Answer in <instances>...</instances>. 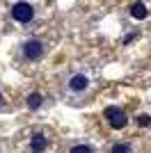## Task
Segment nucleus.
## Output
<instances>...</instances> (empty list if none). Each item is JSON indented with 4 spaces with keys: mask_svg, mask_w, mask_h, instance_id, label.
Masks as SVG:
<instances>
[{
    "mask_svg": "<svg viewBox=\"0 0 151 153\" xmlns=\"http://www.w3.org/2000/svg\"><path fill=\"white\" fill-rule=\"evenodd\" d=\"M44 41H39V39H28L21 44V53H23L25 59H30V62H37V59L44 57Z\"/></svg>",
    "mask_w": 151,
    "mask_h": 153,
    "instance_id": "1",
    "label": "nucleus"
},
{
    "mask_svg": "<svg viewBox=\"0 0 151 153\" xmlns=\"http://www.w3.org/2000/svg\"><path fill=\"white\" fill-rule=\"evenodd\" d=\"M103 117L108 119V123H110L114 130H121V128H126V123H128L126 112L121 108H114V105H108V108L103 110Z\"/></svg>",
    "mask_w": 151,
    "mask_h": 153,
    "instance_id": "2",
    "label": "nucleus"
},
{
    "mask_svg": "<svg viewBox=\"0 0 151 153\" xmlns=\"http://www.w3.org/2000/svg\"><path fill=\"white\" fill-rule=\"evenodd\" d=\"M12 19L16 21V23H21V25L30 23V21L34 19V9H32V5H30V2H16V5L12 7Z\"/></svg>",
    "mask_w": 151,
    "mask_h": 153,
    "instance_id": "3",
    "label": "nucleus"
},
{
    "mask_svg": "<svg viewBox=\"0 0 151 153\" xmlns=\"http://www.w3.org/2000/svg\"><path fill=\"white\" fill-rule=\"evenodd\" d=\"M89 87V78L82 76V73H73V76L69 78V89L73 91V94H80V91H87Z\"/></svg>",
    "mask_w": 151,
    "mask_h": 153,
    "instance_id": "4",
    "label": "nucleus"
},
{
    "mask_svg": "<svg viewBox=\"0 0 151 153\" xmlns=\"http://www.w3.org/2000/svg\"><path fill=\"white\" fill-rule=\"evenodd\" d=\"M128 12H131V16H133L135 21H144L147 16H149V9H147V5L142 2V0H138V2H133Z\"/></svg>",
    "mask_w": 151,
    "mask_h": 153,
    "instance_id": "5",
    "label": "nucleus"
},
{
    "mask_svg": "<svg viewBox=\"0 0 151 153\" xmlns=\"http://www.w3.org/2000/svg\"><path fill=\"white\" fill-rule=\"evenodd\" d=\"M30 151L32 153H44L46 151V135L44 133H34L30 140Z\"/></svg>",
    "mask_w": 151,
    "mask_h": 153,
    "instance_id": "6",
    "label": "nucleus"
},
{
    "mask_svg": "<svg viewBox=\"0 0 151 153\" xmlns=\"http://www.w3.org/2000/svg\"><path fill=\"white\" fill-rule=\"evenodd\" d=\"M41 103H44V96L39 94V91H32V94L28 96V108H30V110H39V108H41Z\"/></svg>",
    "mask_w": 151,
    "mask_h": 153,
    "instance_id": "7",
    "label": "nucleus"
},
{
    "mask_svg": "<svg viewBox=\"0 0 151 153\" xmlns=\"http://www.w3.org/2000/svg\"><path fill=\"white\" fill-rule=\"evenodd\" d=\"M110 153H131V144H124V142H119V144H112Z\"/></svg>",
    "mask_w": 151,
    "mask_h": 153,
    "instance_id": "8",
    "label": "nucleus"
},
{
    "mask_svg": "<svg viewBox=\"0 0 151 153\" xmlns=\"http://www.w3.org/2000/svg\"><path fill=\"white\" fill-rule=\"evenodd\" d=\"M69 153H94V151H92V146H87V144H76V146H71Z\"/></svg>",
    "mask_w": 151,
    "mask_h": 153,
    "instance_id": "9",
    "label": "nucleus"
},
{
    "mask_svg": "<svg viewBox=\"0 0 151 153\" xmlns=\"http://www.w3.org/2000/svg\"><path fill=\"white\" fill-rule=\"evenodd\" d=\"M138 123H140L142 128L151 126V117H149V114H140V117H138Z\"/></svg>",
    "mask_w": 151,
    "mask_h": 153,
    "instance_id": "10",
    "label": "nucleus"
},
{
    "mask_svg": "<svg viewBox=\"0 0 151 153\" xmlns=\"http://www.w3.org/2000/svg\"><path fill=\"white\" fill-rule=\"evenodd\" d=\"M133 39H135V34H128V37H124V44H131Z\"/></svg>",
    "mask_w": 151,
    "mask_h": 153,
    "instance_id": "11",
    "label": "nucleus"
},
{
    "mask_svg": "<svg viewBox=\"0 0 151 153\" xmlns=\"http://www.w3.org/2000/svg\"><path fill=\"white\" fill-rule=\"evenodd\" d=\"M0 103H2V94H0Z\"/></svg>",
    "mask_w": 151,
    "mask_h": 153,
    "instance_id": "12",
    "label": "nucleus"
}]
</instances>
